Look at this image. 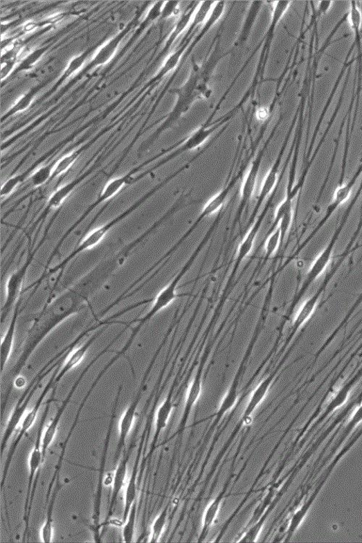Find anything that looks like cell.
Wrapping results in <instances>:
<instances>
[{
  "instance_id": "cell-1",
  "label": "cell",
  "mask_w": 362,
  "mask_h": 543,
  "mask_svg": "<svg viewBox=\"0 0 362 543\" xmlns=\"http://www.w3.org/2000/svg\"><path fill=\"white\" fill-rule=\"evenodd\" d=\"M92 296L78 281L61 294L50 298L28 329L15 364L25 368L31 356L48 335L69 318L90 305Z\"/></svg>"
},
{
  "instance_id": "cell-2",
  "label": "cell",
  "mask_w": 362,
  "mask_h": 543,
  "mask_svg": "<svg viewBox=\"0 0 362 543\" xmlns=\"http://www.w3.org/2000/svg\"><path fill=\"white\" fill-rule=\"evenodd\" d=\"M209 52L201 64L193 62L190 76L185 82L172 90L177 95L174 106L159 129L141 147L140 152L146 151L165 131L178 124L195 102L210 99L212 93L210 82L213 72L219 62L227 57V54L219 45H215L213 49L210 47Z\"/></svg>"
},
{
  "instance_id": "cell-3",
  "label": "cell",
  "mask_w": 362,
  "mask_h": 543,
  "mask_svg": "<svg viewBox=\"0 0 362 543\" xmlns=\"http://www.w3.org/2000/svg\"><path fill=\"white\" fill-rule=\"evenodd\" d=\"M188 168H190V166H188L187 164L181 166L174 172H172L168 175V177L163 179L161 183L156 184L143 197H141L131 206H129V208L115 217L114 219L110 220L107 222L105 223L104 225L89 231L82 239V241L80 242V244H78L76 247L69 254L67 255V257H66L55 266L49 268L48 270L45 272V273H43L39 279L36 281V283L40 285L46 278H50L57 273H62L66 266L72 260L77 258L78 255L98 246L104 240V238L106 237V235L116 226H118L120 222L129 217L132 214L136 211L141 206H143L147 200H149L152 196L157 193V191L161 190L173 179H175L177 177H179L181 173L185 171Z\"/></svg>"
},
{
  "instance_id": "cell-4",
  "label": "cell",
  "mask_w": 362,
  "mask_h": 543,
  "mask_svg": "<svg viewBox=\"0 0 362 543\" xmlns=\"http://www.w3.org/2000/svg\"><path fill=\"white\" fill-rule=\"evenodd\" d=\"M356 197L351 204L349 206L347 211H346L341 219L339 226L335 231L333 236L323 251L318 255V257L311 264L305 281L300 287V290L296 293L291 303L290 308L288 312V317H290L294 309L296 308L298 303L301 301L302 297L305 295L309 287L324 273L328 267L330 261L333 258V253L336 244L338 241L339 237L343 230L346 222H347L350 213L352 211L353 207L357 200Z\"/></svg>"
},
{
  "instance_id": "cell-5",
  "label": "cell",
  "mask_w": 362,
  "mask_h": 543,
  "mask_svg": "<svg viewBox=\"0 0 362 543\" xmlns=\"http://www.w3.org/2000/svg\"><path fill=\"white\" fill-rule=\"evenodd\" d=\"M54 395H52L50 401L47 402L45 410L42 414V417L39 423V427L37 432V439L35 443L34 449L28 459V485L26 489V499L24 507V521L25 522V529L24 533V539L27 537V534L29 529V520L28 518V512L31 513L33 510V502L36 494L37 486L38 483L39 477V470L42 463L44 462L42 454V438L44 434V423L50 411L51 404L53 402Z\"/></svg>"
},
{
  "instance_id": "cell-6",
  "label": "cell",
  "mask_w": 362,
  "mask_h": 543,
  "mask_svg": "<svg viewBox=\"0 0 362 543\" xmlns=\"http://www.w3.org/2000/svg\"><path fill=\"white\" fill-rule=\"evenodd\" d=\"M141 168V167L136 168L130 172L125 173L120 177L110 179L104 186L98 197L94 200L83 213V214L78 218L73 224L69 229L64 235L60 239V241L53 249L54 252L58 253L62 244H64L66 239L71 234L80 226L83 221H84L89 215L96 210L98 206L112 199L117 196L121 191L129 186H132L136 182L141 181L140 175L134 177V175Z\"/></svg>"
},
{
  "instance_id": "cell-7",
  "label": "cell",
  "mask_w": 362,
  "mask_h": 543,
  "mask_svg": "<svg viewBox=\"0 0 362 543\" xmlns=\"http://www.w3.org/2000/svg\"><path fill=\"white\" fill-rule=\"evenodd\" d=\"M122 386L118 387L117 394L115 398V401L114 402V405L112 407L111 415H110L109 422L107 431L106 437L104 442V446L102 449V453L101 455L100 462V468L98 470V483L96 490V494H94V499L93 502V508H92V514H91V531L93 534V537L96 539V542H101V534H100V529L102 528L101 524V508H102V491L104 485V477L105 472V468H106V462L107 459L108 450L110 443V438H111L113 429L114 426V422L116 417V413L119 404L120 397L122 391Z\"/></svg>"
},
{
  "instance_id": "cell-8",
  "label": "cell",
  "mask_w": 362,
  "mask_h": 543,
  "mask_svg": "<svg viewBox=\"0 0 362 543\" xmlns=\"http://www.w3.org/2000/svg\"><path fill=\"white\" fill-rule=\"evenodd\" d=\"M123 333L120 332L116 337L114 339V340L110 342L104 349H102L100 353L97 355L87 365L85 368L83 370L82 373L80 376L78 377L76 380L74 382V384L71 387L69 393H68L67 396L64 399V401L62 402L61 406L57 411L56 414L53 420H52L51 423L47 427L44 431L42 438V454H43V459L44 461L47 450L50 448L51 445L53 443L55 437L57 434V431L60 425V420L62 417V415L65 413L66 409H67L69 404H70L73 396L74 395L77 389L78 386H80L82 381L83 380L84 377L88 373V372L91 370V367L96 364L98 361L106 353H108L109 349L112 347V346L122 337Z\"/></svg>"
},
{
  "instance_id": "cell-9",
  "label": "cell",
  "mask_w": 362,
  "mask_h": 543,
  "mask_svg": "<svg viewBox=\"0 0 362 543\" xmlns=\"http://www.w3.org/2000/svg\"><path fill=\"white\" fill-rule=\"evenodd\" d=\"M235 186L234 183L227 182L224 187L220 189L218 193L214 195L207 203L204 204L201 212L193 222V224L179 238V240L164 255L161 260L159 261L160 264L172 256V255L179 249L187 239L192 235L204 219L222 211L223 207L226 204L231 191Z\"/></svg>"
},
{
  "instance_id": "cell-10",
  "label": "cell",
  "mask_w": 362,
  "mask_h": 543,
  "mask_svg": "<svg viewBox=\"0 0 362 543\" xmlns=\"http://www.w3.org/2000/svg\"><path fill=\"white\" fill-rule=\"evenodd\" d=\"M40 247L30 251L26 261L9 276L6 283V298L1 308V324H4L8 314L22 296L23 287L28 272L33 264Z\"/></svg>"
},
{
  "instance_id": "cell-11",
  "label": "cell",
  "mask_w": 362,
  "mask_h": 543,
  "mask_svg": "<svg viewBox=\"0 0 362 543\" xmlns=\"http://www.w3.org/2000/svg\"><path fill=\"white\" fill-rule=\"evenodd\" d=\"M60 367H61L60 365L59 366H57V368L55 370V373L53 374V375H52L51 378L50 379L48 383H47V384L46 385L44 389L43 390V391L40 394V395H39V397L38 398V400L37 401V402L35 404L34 407L33 409H31V410H30L25 415V417H24V420L22 421V424H21V429L19 431V433L17 438H15L14 440V441L12 442V443L11 444V446H10V450L8 452V456H7V459H6V464L4 465L3 470V472H2L1 483H0V486H1V491H3V490L4 487H5V485H6V480H7V477H8V473H9V470H10L11 464H12V459H13L14 454H15V452H17V450L18 449L19 445L21 441L22 440V439L24 438L25 435L28 432V430L31 428V427H33L35 425V423L36 422V420L37 418V416H38V413H39V410H40V409L42 407V403H43V402L44 400V398H46L47 394H48L50 391L52 389L54 388L55 377H56V376H57V373H58V372H59V371L60 369Z\"/></svg>"
},
{
  "instance_id": "cell-12",
  "label": "cell",
  "mask_w": 362,
  "mask_h": 543,
  "mask_svg": "<svg viewBox=\"0 0 362 543\" xmlns=\"http://www.w3.org/2000/svg\"><path fill=\"white\" fill-rule=\"evenodd\" d=\"M151 370L147 368L144 377L141 379L138 389L133 398V400L125 411L123 414L122 418L120 422L119 438L116 446V453L114 456V465L116 466L120 457L122 455L123 451L125 446V442L129 436L131 429L134 423L136 413L141 402V397H143L145 383L149 377Z\"/></svg>"
},
{
  "instance_id": "cell-13",
  "label": "cell",
  "mask_w": 362,
  "mask_h": 543,
  "mask_svg": "<svg viewBox=\"0 0 362 543\" xmlns=\"http://www.w3.org/2000/svg\"><path fill=\"white\" fill-rule=\"evenodd\" d=\"M270 140L271 138L266 141L265 145L257 155L253 162L251 163V165L247 173L246 174V177L242 184L241 199L237 212H236V215L233 222V229H234L235 226L237 225L240 222L246 207L254 195L264 154L267 145H269Z\"/></svg>"
},
{
  "instance_id": "cell-14",
  "label": "cell",
  "mask_w": 362,
  "mask_h": 543,
  "mask_svg": "<svg viewBox=\"0 0 362 543\" xmlns=\"http://www.w3.org/2000/svg\"><path fill=\"white\" fill-rule=\"evenodd\" d=\"M273 199V198L271 197V199H269V200L267 201L264 210L262 211L260 216L255 219L253 225H251L249 227L248 231L244 237L243 240L238 248L237 253H236V258L228 281L229 282L233 281L236 274H237L242 262L248 256L251 252L253 251L264 220L271 208Z\"/></svg>"
},
{
  "instance_id": "cell-15",
  "label": "cell",
  "mask_w": 362,
  "mask_h": 543,
  "mask_svg": "<svg viewBox=\"0 0 362 543\" xmlns=\"http://www.w3.org/2000/svg\"><path fill=\"white\" fill-rule=\"evenodd\" d=\"M109 326H104L98 330L96 331L91 337L81 346L73 349L71 353L68 355L64 364L60 367V369L55 377L54 389L57 386L58 383L64 378L69 372L75 367L80 365L84 357H86L88 350L92 346L101 335L106 331Z\"/></svg>"
},
{
  "instance_id": "cell-16",
  "label": "cell",
  "mask_w": 362,
  "mask_h": 543,
  "mask_svg": "<svg viewBox=\"0 0 362 543\" xmlns=\"http://www.w3.org/2000/svg\"><path fill=\"white\" fill-rule=\"evenodd\" d=\"M335 272L336 270L333 271L332 273L329 274V276L326 278L323 283L320 287V289L310 298L306 300L300 309H299L294 318L291 330L287 341L286 345H287L292 340L297 331L302 328V327L309 321V319L311 317L314 312H316L320 296L324 292L329 281L334 275Z\"/></svg>"
},
{
  "instance_id": "cell-17",
  "label": "cell",
  "mask_w": 362,
  "mask_h": 543,
  "mask_svg": "<svg viewBox=\"0 0 362 543\" xmlns=\"http://www.w3.org/2000/svg\"><path fill=\"white\" fill-rule=\"evenodd\" d=\"M133 448V445H130L128 450L127 452L124 451L123 456L116 469L113 481L111 498H110L107 517L104 522L102 523V526H107L109 519L111 518L114 515L115 506L118 501L120 491L124 486L125 477H127V475L129 462Z\"/></svg>"
},
{
  "instance_id": "cell-18",
  "label": "cell",
  "mask_w": 362,
  "mask_h": 543,
  "mask_svg": "<svg viewBox=\"0 0 362 543\" xmlns=\"http://www.w3.org/2000/svg\"><path fill=\"white\" fill-rule=\"evenodd\" d=\"M21 306L22 296L13 309L8 328L2 339L1 345H0V367H1L0 369H1L2 375L12 353L15 331H17L19 318L21 312Z\"/></svg>"
},
{
  "instance_id": "cell-19",
  "label": "cell",
  "mask_w": 362,
  "mask_h": 543,
  "mask_svg": "<svg viewBox=\"0 0 362 543\" xmlns=\"http://www.w3.org/2000/svg\"><path fill=\"white\" fill-rule=\"evenodd\" d=\"M203 384V369L200 366L188 389L182 417L177 433L173 437L181 435L185 429L193 409L200 398Z\"/></svg>"
},
{
  "instance_id": "cell-20",
  "label": "cell",
  "mask_w": 362,
  "mask_h": 543,
  "mask_svg": "<svg viewBox=\"0 0 362 543\" xmlns=\"http://www.w3.org/2000/svg\"><path fill=\"white\" fill-rule=\"evenodd\" d=\"M173 402V389H170L164 402L157 409L155 418V430L151 443L149 456H151L156 449V445L159 443V438L163 431L166 428L170 418L172 411L174 409Z\"/></svg>"
},
{
  "instance_id": "cell-21",
  "label": "cell",
  "mask_w": 362,
  "mask_h": 543,
  "mask_svg": "<svg viewBox=\"0 0 362 543\" xmlns=\"http://www.w3.org/2000/svg\"><path fill=\"white\" fill-rule=\"evenodd\" d=\"M277 373V371H274L269 375H267L260 382V384L254 390L243 413L242 418L241 419L242 423L248 422V420L251 419V414L255 411L257 407L264 401V399L266 396L267 393H269L273 385Z\"/></svg>"
},
{
  "instance_id": "cell-22",
  "label": "cell",
  "mask_w": 362,
  "mask_h": 543,
  "mask_svg": "<svg viewBox=\"0 0 362 543\" xmlns=\"http://www.w3.org/2000/svg\"><path fill=\"white\" fill-rule=\"evenodd\" d=\"M243 366V364L240 366L239 371L236 373L231 382L230 388L223 398L221 404H220L217 411L210 417L215 418V423L221 420L225 415L234 407L236 402L238 401Z\"/></svg>"
},
{
  "instance_id": "cell-23",
  "label": "cell",
  "mask_w": 362,
  "mask_h": 543,
  "mask_svg": "<svg viewBox=\"0 0 362 543\" xmlns=\"http://www.w3.org/2000/svg\"><path fill=\"white\" fill-rule=\"evenodd\" d=\"M143 442L141 441L139 444L138 453L136 456V459L132 472V475L129 478L127 490H125L124 509H123V518H122L123 524H124L125 522H127V519L130 513L131 508L134 505V504L136 502V494H137L136 480H137V476L138 472L141 452H143Z\"/></svg>"
},
{
  "instance_id": "cell-24",
  "label": "cell",
  "mask_w": 362,
  "mask_h": 543,
  "mask_svg": "<svg viewBox=\"0 0 362 543\" xmlns=\"http://www.w3.org/2000/svg\"><path fill=\"white\" fill-rule=\"evenodd\" d=\"M226 488L220 492L208 506L203 515L201 531L199 542H203L209 535L226 497Z\"/></svg>"
},
{
  "instance_id": "cell-25",
  "label": "cell",
  "mask_w": 362,
  "mask_h": 543,
  "mask_svg": "<svg viewBox=\"0 0 362 543\" xmlns=\"http://www.w3.org/2000/svg\"><path fill=\"white\" fill-rule=\"evenodd\" d=\"M88 175V173L83 174L81 177L71 180L55 190L46 203V210L59 208L73 191L86 180Z\"/></svg>"
},
{
  "instance_id": "cell-26",
  "label": "cell",
  "mask_w": 362,
  "mask_h": 543,
  "mask_svg": "<svg viewBox=\"0 0 362 543\" xmlns=\"http://www.w3.org/2000/svg\"><path fill=\"white\" fill-rule=\"evenodd\" d=\"M62 485L60 481V477L57 479L56 483L53 490L50 501L47 505L46 513L44 522L42 525L41 530L42 541L44 543H50L53 542V514L55 506L56 500L58 494L62 488Z\"/></svg>"
},
{
  "instance_id": "cell-27",
  "label": "cell",
  "mask_w": 362,
  "mask_h": 543,
  "mask_svg": "<svg viewBox=\"0 0 362 543\" xmlns=\"http://www.w3.org/2000/svg\"><path fill=\"white\" fill-rule=\"evenodd\" d=\"M262 3L263 2L261 1H255L251 3L246 16V19L240 31L239 37L235 42L233 48L242 46L248 41L251 35V30L253 29V26L257 19V16L262 8Z\"/></svg>"
},
{
  "instance_id": "cell-28",
  "label": "cell",
  "mask_w": 362,
  "mask_h": 543,
  "mask_svg": "<svg viewBox=\"0 0 362 543\" xmlns=\"http://www.w3.org/2000/svg\"><path fill=\"white\" fill-rule=\"evenodd\" d=\"M125 32L117 35L114 38L107 42L99 51L92 61V66H103L113 58L124 36Z\"/></svg>"
},
{
  "instance_id": "cell-29",
  "label": "cell",
  "mask_w": 362,
  "mask_h": 543,
  "mask_svg": "<svg viewBox=\"0 0 362 543\" xmlns=\"http://www.w3.org/2000/svg\"><path fill=\"white\" fill-rule=\"evenodd\" d=\"M57 161L46 164L37 169L30 177L31 187L38 188L52 181V177Z\"/></svg>"
},
{
  "instance_id": "cell-30",
  "label": "cell",
  "mask_w": 362,
  "mask_h": 543,
  "mask_svg": "<svg viewBox=\"0 0 362 543\" xmlns=\"http://www.w3.org/2000/svg\"><path fill=\"white\" fill-rule=\"evenodd\" d=\"M82 152V150H74L60 158L55 164L52 181L68 172L77 161V159L80 157Z\"/></svg>"
},
{
  "instance_id": "cell-31",
  "label": "cell",
  "mask_w": 362,
  "mask_h": 543,
  "mask_svg": "<svg viewBox=\"0 0 362 543\" xmlns=\"http://www.w3.org/2000/svg\"><path fill=\"white\" fill-rule=\"evenodd\" d=\"M281 244V233L278 227L270 234L266 235L264 240V259L266 261L274 256Z\"/></svg>"
},
{
  "instance_id": "cell-32",
  "label": "cell",
  "mask_w": 362,
  "mask_h": 543,
  "mask_svg": "<svg viewBox=\"0 0 362 543\" xmlns=\"http://www.w3.org/2000/svg\"><path fill=\"white\" fill-rule=\"evenodd\" d=\"M168 507H165L161 514L156 518L151 528V542H159L168 522Z\"/></svg>"
},
{
  "instance_id": "cell-33",
  "label": "cell",
  "mask_w": 362,
  "mask_h": 543,
  "mask_svg": "<svg viewBox=\"0 0 362 543\" xmlns=\"http://www.w3.org/2000/svg\"><path fill=\"white\" fill-rule=\"evenodd\" d=\"M347 19L351 28L354 31L356 40H360L361 28L362 24V14L356 2L352 1L350 3V8L347 13Z\"/></svg>"
},
{
  "instance_id": "cell-34",
  "label": "cell",
  "mask_w": 362,
  "mask_h": 543,
  "mask_svg": "<svg viewBox=\"0 0 362 543\" xmlns=\"http://www.w3.org/2000/svg\"><path fill=\"white\" fill-rule=\"evenodd\" d=\"M37 92V91L36 89H31L26 94H24L22 97L10 109V110L6 114L5 118L21 113V112L28 109L31 103H33Z\"/></svg>"
},
{
  "instance_id": "cell-35",
  "label": "cell",
  "mask_w": 362,
  "mask_h": 543,
  "mask_svg": "<svg viewBox=\"0 0 362 543\" xmlns=\"http://www.w3.org/2000/svg\"><path fill=\"white\" fill-rule=\"evenodd\" d=\"M136 513L137 503L136 501L131 508L127 522L123 524V538L124 542L130 543L133 541L136 529Z\"/></svg>"
},
{
  "instance_id": "cell-36",
  "label": "cell",
  "mask_w": 362,
  "mask_h": 543,
  "mask_svg": "<svg viewBox=\"0 0 362 543\" xmlns=\"http://www.w3.org/2000/svg\"><path fill=\"white\" fill-rule=\"evenodd\" d=\"M266 517L264 515L260 517L259 520L249 526V528L245 531L243 535L239 537L238 542H255L258 537L261 534L265 523Z\"/></svg>"
},
{
  "instance_id": "cell-37",
  "label": "cell",
  "mask_w": 362,
  "mask_h": 543,
  "mask_svg": "<svg viewBox=\"0 0 362 543\" xmlns=\"http://www.w3.org/2000/svg\"><path fill=\"white\" fill-rule=\"evenodd\" d=\"M351 387V384H347L338 391L334 398L332 399V401L330 402L327 406L325 413V415H328L329 413L334 411L339 407H342L344 403L347 401V399L350 396Z\"/></svg>"
},
{
  "instance_id": "cell-38",
  "label": "cell",
  "mask_w": 362,
  "mask_h": 543,
  "mask_svg": "<svg viewBox=\"0 0 362 543\" xmlns=\"http://www.w3.org/2000/svg\"><path fill=\"white\" fill-rule=\"evenodd\" d=\"M46 51V47H41L29 53L25 57L21 62H20L18 71H24L33 69L36 65L37 62L42 59Z\"/></svg>"
},
{
  "instance_id": "cell-39",
  "label": "cell",
  "mask_w": 362,
  "mask_h": 543,
  "mask_svg": "<svg viewBox=\"0 0 362 543\" xmlns=\"http://www.w3.org/2000/svg\"><path fill=\"white\" fill-rule=\"evenodd\" d=\"M87 53H82L80 55L73 57L69 63V65L66 69L65 70L64 74H62L60 81L64 82V80L69 78L75 73H76L78 70H80L83 66L87 60Z\"/></svg>"
},
{
  "instance_id": "cell-40",
  "label": "cell",
  "mask_w": 362,
  "mask_h": 543,
  "mask_svg": "<svg viewBox=\"0 0 362 543\" xmlns=\"http://www.w3.org/2000/svg\"><path fill=\"white\" fill-rule=\"evenodd\" d=\"M361 422H362V403L355 411L352 418L350 420V422H349L347 426H346L344 432L343 434V436L341 437V439L338 442V445L345 439L346 437H347L350 434L352 430L354 429L355 427L357 426L359 424H360Z\"/></svg>"
},
{
  "instance_id": "cell-41",
  "label": "cell",
  "mask_w": 362,
  "mask_h": 543,
  "mask_svg": "<svg viewBox=\"0 0 362 543\" xmlns=\"http://www.w3.org/2000/svg\"><path fill=\"white\" fill-rule=\"evenodd\" d=\"M179 3L180 2L179 1L165 2L162 10L161 17L163 19H169L172 15L176 14L177 11L178 12L179 10Z\"/></svg>"
},
{
  "instance_id": "cell-42",
  "label": "cell",
  "mask_w": 362,
  "mask_h": 543,
  "mask_svg": "<svg viewBox=\"0 0 362 543\" xmlns=\"http://www.w3.org/2000/svg\"><path fill=\"white\" fill-rule=\"evenodd\" d=\"M17 57L9 58L2 62L1 66V79H6L10 73L13 71L15 64H17Z\"/></svg>"
},
{
  "instance_id": "cell-43",
  "label": "cell",
  "mask_w": 362,
  "mask_h": 543,
  "mask_svg": "<svg viewBox=\"0 0 362 543\" xmlns=\"http://www.w3.org/2000/svg\"><path fill=\"white\" fill-rule=\"evenodd\" d=\"M332 1L320 2L318 9V15L319 17H321L322 15H325L329 10V8L332 7Z\"/></svg>"
},
{
  "instance_id": "cell-44",
  "label": "cell",
  "mask_w": 362,
  "mask_h": 543,
  "mask_svg": "<svg viewBox=\"0 0 362 543\" xmlns=\"http://www.w3.org/2000/svg\"><path fill=\"white\" fill-rule=\"evenodd\" d=\"M361 301H362V294H361L359 296V298H358V299L356 300V303H354V306H353V308H352V310H350V313L348 314L347 317H346V318L344 319V321H343V323H344L345 321H347V319H349V317H350V315H351L350 314H352V313H353V312L354 311V309L356 308V307H357V306L359 305V303L361 302Z\"/></svg>"
}]
</instances>
